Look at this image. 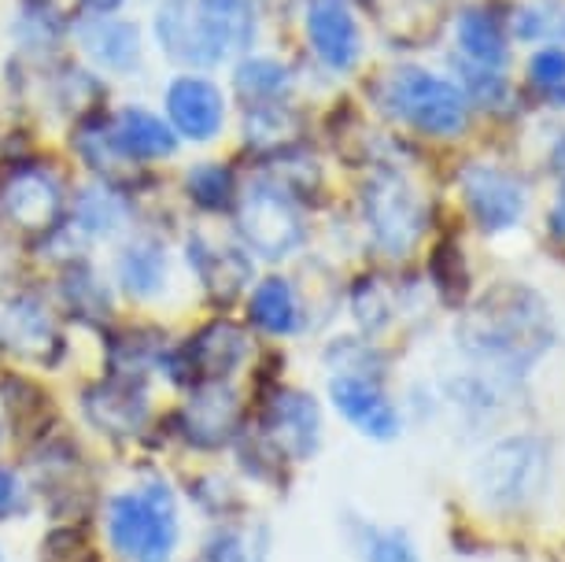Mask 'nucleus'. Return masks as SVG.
<instances>
[{"instance_id": "1", "label": "nucleus", "mask_w": 565, "mask_h": 562, "mask_svg": "<svg viewBox=\"0 0 565 562\" xmlns=\"http://www.w3.org/2000/svg\"><path fill=\"white\" fill-rule=\"evenodd\" d=\"M455 337L473 363L492 374L521 378L551 352L554 315L536 289L521 282H499L466 307Z\"/></svg>"}, {"instance_id": "2", "label": "nucleus", "mask_w": 565, "mask_h": 562, "mask_svg": "<svg viewBox=\"0 0 565 562\" xmlns=\"http://www.w3.org/2000/svg\"><path fill=\"white\" fill-rule=\"evenodd\" d=\"M366 108L377 112L396 130L425 137V141H458L473 119V108L451 74L414 60H399L373 74Z\"/></svg>"}, {"instance_id": "3", "label": "nucleus", "mask_w": 565, "mask_h": 562, "mask_svg": "<svg viewBox=\"0 0 565 562\" xmlns=\"http://www.w3.org/2000/svg\"><path fill=\"white\" fill-rule=\"evenodd\" d=\"M78 174L60 156L56 141L0 152V226L34 245L63 226Z\"/></svg>"}, {"instance_id": "4", "label": "nucleus", "mask_w": 565, "mask_h": 562, "mask_svg": "<svg viewBox=\"0 0 565 562\" xmlns=\"http://www.w3.org/2000/svg\"><path fill=\"white\" fill-rule=\"evenodd\" d=\"M355 208L370 245L388 259H411L429 237V197L411 174V167L388 152L362 171Z\"/></svg>"}, {"instance_id": "5", "label": "nucleus", "mask_w": 565, "mask_h": 562, "mask_svg": "<svg viewBox=\"0 0 565 562\" xmlns=\"http://www.w3.org/2000/svg\"><path fill=\"white\" fill-rule=\"evenodd\" d=\"M226 226L252 252L255 263L277 267V263H289L307 248V241H311V208L300 204L274 178L244 167V185Z\"/></svg>"}, {"instance_id": "6", "label": "nucleus", "mask_w": 565, "mask_h": 562, "mask_svg": "<svg viewBox=\"0 0 565 562\" xmlns=\"http://www.w3.org/2000/svg\"><path fill=\"white\" fill-rule=\"evenodd\" d=\"M71 56L100 74L115 93H152L159 63L148 45L141 12L122 15H74Z\"/></svg>"}, {"instance_id": "7", "label": "nucleus", "mask_w": 565, "mask_h": 562, "mask_svg": "<svg viewBox=\"0 0 565 562\" xmlns=\"http://www.w3.org/2000/svg\"><path fill=\"white\" fill-rule=\"evenodd\" d=\"M156 108L163 112L181 148L189 152H215L230 148L233 134V97L222 74L211 71H159L152 86Z\"/></svg>"}, {"instance_id": "8", "label": "nucleus", "mask_w": 565, "mask_h": 562, "mask_svg": "<svg viewBox=\"0 0 565 562\" xmlns=\"http://www.w3.org/2000/svg\"><path fill=\"white\" fill-rule=\"evenodd\" d=\"M303 67L326 82L359 78L370 56L366 19L359 0H292Z\"/></svg>"}, {"instance_id": "9", "label": "nucleus", "mask_w": 565, "mask_h": 562, "mask_svg": "<svg viewBox=\"0 0 565 562\" xmlns=\"http://www.w3.org/2000/svg\"><path fill=\"white\" fill-rule=\"evenodd\" d=\"M178 263L215 311L241 304L259 278V263L233 237L226 222H185L178 233Z\"/></svg>"}, {"instance_id": "10", "label": "nucleus", "mask_w": 565, "mask_h": 562, "mask_svg": "<svg viewBox=\"0 0 565 562\" xmlns=\"http://www.w3.org/2000/svg\"><path fill=\"white\" fill-rule=\"evenodd\" d=\"M108 278L119 293V304L159 307L178 285V248L167 237L163 226L141 219L111 245Z\"/></svg>"}, {"instance_id": "11", "label": "nucleus", "mask_w": 565, "mask_h": 562, "mask_svg": "<svg viewBox=\"0 0 565 562\" xmlns=\"http://www.w3.org/2000/svg\"><path fill=\"white\" fill-rule=\"evenodd\" d=\"M108 134L134 174H167L185 159V148L156 108L152 93H119L108 104Z\"/></svg>"}, {"instance_id": "12", "label": "nucleus", "mask_w": 565, "mask_h": 562, "mask_svg": "<svg viewBox=\"0 0 565 562\" xmlns=\"http://www.w3.org/2000/svg\"><path fill=\"white\" fill-rule=\"evenodd\" d=\"M252 359V330L244 318H233L230 311H215L193 326L185 341H174L163 359L170 378H181L185 385L200 381H230L244 363Z\"/></svg>"}, {"instance_id": "13", "label": "nucleus", "mask_w": 565, "mask_h": 562, "mask_svg": "<svg viewBox=\"0 0 565 562\" xmlns=\"http://www.w3.org/2000/svg\"><path fill=\"white\" fill-rule=\"evenodd\" d=\"M551 452L540 437H507L492 444L473 470L481 500L495 511H518L532 503L547 485Z\"/></svg>"}, {"instance_id": "14", "label": "nucleus", "mask_w": 565, "mask_h": 562, "mask_svg": "<svg viewBox=\"0 0 565 562\" xmlns=\"http://www.w3.org/2000/svg\"><path fill=\"white\" fill-rule=\"evenodd\" d=\"M111 544L130 562H170L178 544V518L163 485L141 492H122L108 511Z\"/></svg>"}, {"instance_id": "15", "label": "nucleus", "mask_w": 565, "mask_h": 562, "mask_svg": "<svg viewBox=\"0 0 565 562\" xmlns=\"http://www.w3.org/2000/svg\"><path fill=\"white\" fill-rule=\"evenodd\" d=\"M244 185V163L230 148L189 152L170 171V193L196 222H230Z\"/></svg>"}, {"instance_id": "16", "label": "nucleus", "mask_w": 565, "mask_h": 562, "mask_svg": "<svg viewBox=\"0 0 565 562\" xmlns=\"http://www.w3.org/2000/svg\"><path fill=\"white\" fill-rule=\"evenodd\" d=\"M71 23L67 0H8L0 12V52L45 67L71 52Z\"/></svg>"}, {"instance_id": "17", "label": "nucleus", "mask_w": 565, "mask_h": 562, "mask_svg": "<svg viewBox=\"0 0 565 562\" xmlns=\"http://www.w3.org/2000/svg\"><path fill=\"white\" fill-rule=\"evenodd\" d=\"M193 23L211 71L222 74L244 52L266 45L274 19L259 0H193Z\"/></svg>"}, {"instance_id": "18", "label": "nucleus", "mask_w": 565, "mask_h": 562, "mask_svg": "<svg viewBox=\"0 0 565 562\" xmlns=\"http://www.w3.org/2000/svg\"><path fill=\"white\" fill-rule=\"evenodd\" d=\"M315 119L303 100H266V104H237L233 108L230 152L241 163H255L281 148L311 141Z\"/></svg>"}, {"instance_id": "19", "label": "nucleus", "mask_w": 565, "mask_h": 562, "mask_svg": "<svg viewBox=\"0 0 565 562\" xmlns=\"http://www.w3.org/2000/svg\"><path fill=\"white\" fill-rule=\"evenodd\" d=\"M141 219H145V208L130 189L97 182V178H78V182H74L67 226L78 233L82 245H89L93 252L111 248L115 241H122Z\"/></svg>"}, {"instance_id": "20", "label": "nucleus", "mask_w": 565, "mask_h": 562, "mask_svg": "<svg viewBox=\"0 0 565 562\" xmlns=\"http://www.w3.org/2000/svg\"><path fill=\"white\" fill-rule=\"evenodd\" d=\"M0 348L45 363L63 348V315L49 289L19 285L0 300Z\"/></svg>"}, {"instance_id": "21", "label": "nucleus", "mask_w": 565, "mask_h": 562, "mask_svg": "<svg viewBox=\"0 0 565 562\" xmlns=\"http://www.w3.org/2000/svg\"><path fill=\"white\" fill-rule=\"evenodd\" d=\"M458 193H462L469 219L484 233L514 230L529 208L525 182H518V174L503 171L499 163H481V159L458 171Z\"/></svg>"}, {"instance_id": "22", "label": "nucleus", "mask_w": 565, "mask_h": 562, "mask_svg": "<svg viewBox=\"0 0 565 562\" xmlns=\"http://www.w3.org/2000/svg\"><path fill=\"white\" fill-rule=\"evenodd\" d=\"M307 67L285 49H255L244 52L222 71L233 104H266V100H303Z\"/></svg>"}, {"instance_id": "23", "label": "nucleus", "mask_w": 565, "mask_h": 562, "mask_svg": "<svg viewBox=\"0 0 565 562\" xmlns=\"http://www.w3.org/2000/svg\"><path fill=\"white\" fill-rule=\"evenodd\" d=\"M49 296L56 300L63 318H74V322H85V326H100V330L111 322L115 311H119V293H115L108 271L93 256L60 263V267L52 271Z\"/></svg>"}, {"instance_id": "24", "label": "nucleus", "mask_w": 565, "mask_h": 562, "mask_svg": "<svg viewBox=\"0 0 565 562\" xmlns=\"http://www.w3.org/2000/svg\"><path fill=\"white\" fill-rule=\"evenodd\" d=\"M141 19L159 71H211L196 38L193 0H152Z\"/></svg>"}, {"instance_id": "25", "label": "nucleus", "mask_w": 565, "mask_h": 562, "mask_svg": "<svg viewBox=\"0 0 565 562\" xmlns=\"http://www.w3.org/2000/svg\"><path fill=\"white\" fill-rule=\"evenodd\" d=\"M244 322H248L252 333L274 337V341H285V337H296L307 322V307H303V293L296 289V282L281 271H266L252 282V289L244 293Z\"/></svg>"}, {"instance_id": "26", "label": "nucleus", "mask_w": 565, "mask_h": 562, "mask_svg": "<svg viewBox=\"0 0 565 562\" xmlns=\"http://www.w3.org/2000/svg\"><path fill=\"white\" fill-rule=\"evenodd\" d=\"M329 396L333 407L351 426H359L366 437L392 441L399 433V411L392 407L377 378L370 374H333L329 378Z\"/></svg>"}, {"instance_id": "27", "label": "nucleus", "mask_w": 565, "mask_h": 562, "mask_svg": "<svg viewBox=\"0 0 565 562\" xmlns=\"http://www.w3.org/2000/svg\"><path fill=\"white\" fill-rule=\"evenodd\" d=\"M451 56L481 63V67L507 71L510 63V34L492 8L469 4L451 19Z\"/></svg>"}, {"instance_id": "28", "label": "nucleus", "mask_w": 565, "mask_h": 562, "mask_svg": "<svg viewBox=\"0 0 565 562\" xmlns=\"http://www.w3.org/2000/svg\"><path fill=\"white\" fill-rule=\"evenodd\" d=\"M263 426L270 430V437L277 441V448L289 452L292 459H311L315 444H318V404L307 392L281 389L277 396L266 404Z\"/></svg>"}, {"instance_id": "29", "label": "nucleus", "mask_w": 565, "mask_h": 562, "mask_svg": "<svg viewBox=\"0 0 565 562\" xmlns=\"http://www.w3.org/2000/svg\"><path fill=\"white\" fill-rule=\"evenodd\" d=\"M85 411L104 430H137L148 418V389L145 378L111 374L97 389L85 392Z\"/></svg>"}, {"instance_id": "30", "label": "nucleus", "mask_w": 565, "mask_h": 562, "mask_svg": "<svg viewBox=\"0 0 565 562\" xmlns=\"http://www.w3.org/2000/svg\"><path fill=\"white\" fill-rule=\"evenodd\" d=\"M189 404H185V426L196 430L200 441H218L222 433L233 430L237 422V396H233L230 381H200L189 385Z\"/></svg>"}, {"instance_id": "31", "label": "nucleus", "mask_w": 565, "mask_h": 562, "mask_svg": "<svg viewBox=\"0 0 565 562\" xmlns=\"http://www.w3.org/2000/svg\"><path fill=\"white\" fill-rule=\"evenodd\" d=\"M510 34L525 45H562L565 49V0H525L514 8Z\"/></svg>"}, {"instance_id": "32", "label": "nucleus", "mask_w": 565, "mask_h": 562, "mask_svg": "<svg viewBox=\"0 0 565 562\" xmlns=\"http://www.w3.org/2000/svg\"><path fill=\"white\" fill-rule=\"evenodd\" d=\"M451 74L458 82V89L466 93L469 108H484V112H499L503 104H510V78L507 71L499 67H481V63H469L451 56Z\"/></svg>"}, {"instance_id": "33", "label": "nucleus", "mask_w": 565, "mask_h": 562, "mask_svg": "<svg viewBox=\"0 0 565 562\" xmlns=\"http://www.w3.org/2000/svg\"><path fill=\"white\" fill-rule=\"evenodd\" d=\"M348 307H351V315H355V326L366 337L381 333L392 322V315H396V304H392L388 289L377 278H359L355 285H351Z\"/></svg>"}, {"instance_id": "34", "label": "nucleus", "mask_w": 565, "mask_h": 562, "mask_svg": "<svg viewBox=\"0 0 565 562\" xmlns=\"http://www.w3.org/2000/svg\"><path fill=\"white\" fill-rule=\"evenodd\" d=\"M362 555L366 562H422L407 533H399V529H366Z\"/></svg>"}, {"instance_id": "35", "label": "nucleus", "mask_w": 565, "mask_h": 562, "mask_svg": "<svg viewBox=\"0 0 565 562\" xmlns=\"http://www.w3.org/2000/svg\"><path fill=\"white\" fill-rule=\"evenodd\" d=\"M529 82L536 89L547 93V97H551V93L565 89V49L562 45H543V49L532 52Z\"/></svg>"}, {"instance_id": "36", "label": "nucleus", "mask_w": 565, "mask_h": 562, "mask_svg": "<svg viewBox=\"0 0 565 562\" xmlns=\"http://www.w3.org/2000/svg\"><path fill=\"white\" fill-rule=\"evenodd\" d=\"M207 562H248V540L241 533H233V529H226V533H218L211 540Z\"/></svg>"}, {"instance_id": "37", "label": "nucleus", "mask_w": 565, "mask_h": 562, "mask_svg": "<svg viewBox=\"0 0 565 562\" xmlns=\"http://www.w3.org/2000/svg\"><path fill=\"white\" fill-rule=\"evenodd\" d=\"M74 15H122L137 12L134 0H67Z\"/></svg>"}, {"instance_id": "38", "label": "nucleus", "mask_w": 565, "mask_h": 562, "mask_svg": "<svg viewBox=\"0 0 565 562\" xmlns=\"http://www.w3.org/2000/svg\"><path fill=\"white\" fill-rule=\"evenodd\" d=\"M19 503H23V489H19L12 470H4V466H0V518L12 515Z\"/></svg>"}, {"instance_id": "39", "label": "nucleus", "mask_w": 565, "mask_h": 562, "mask_svg": "<svg viewBox=\"0 0 565 562\" xmlns=\"http://www.w3.org/2000/svg\"><path fill=\"white\" fill-rule=\"evenodd\" d=\"M551 233L558 241H565V178H562V189L554 197V208H551Z\"/></svg>"}, {"instance_id": "40", "label": "nucleus", "mask_w": 565, "mask_h": 562, "mask_svg": "<svg viewBox=\"0 0 565 562\" xmlns=\"http://www.w3.org/2000/svg\"><path fill=\"white\" fill-rule=\"evenodd\" d=\"M551 167L565 178V130L554 137V145H551Z\"/></svg>"}, {"instance_id": "41", "label": "nucleus", "mask_w": 565, "mask_h": 562, "mask_svg": "<svg viewBox=\"0 0 565 562\" xmlns=\"http://www.w3.org/2000/svg\"><path fill=\"white\" fill-rule=\"evenodd\" d=\"M259 4L266 8V12H270V19H277L281 8H292V0H259Z\"/></svg>"}, {"instance_id": "42", "label": "nucleus", "mask_w": 565, "mask_h": 562, "mask_svg": "<svg viewBox=\"0 0 565 562\" xmlns=\"http://www.w3.org/2000/svg\"><path fill=\"white\" fill-rule=\"evenodd\" d=\"M0 562H4V559H0Z\"/></svg>"}]
</instances>
